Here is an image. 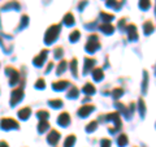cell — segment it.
Returning <instances> with one entry per match:
<instances>
[{
  "label": "cell",
  "mask_w": 156,
  "mask_h": 147,
  "mask_svg": "<svg viewBox=\"0 0 156 147\" xmlns=\"http://www.w3.org/2000/svg\"><path fill=\"white\" fill-rule=\"evenodd\" d=\"M0 147H8V145L4 141H2V142H0Z\"/></svg>",
  "instance_id": "6"
},
{
  "label": "cell",
  "mask_w": 156,
  "mask_h": 147,
  "mask_svg": "<svg viewBox=\"0 0 156 147\" xmlns=\"http://www.w3.org/2000/svg\"><path fill=\"white\" fill-rule=\"evenodd\" d=\"M21 98H22V90H14L12 92V100H11L12 106H14V103H18Z\"/></svg>",
  "instance_id": "3"
},
{
  "label": "cell",
  "mask_w": 156,
  "mask_h": 147,
  "mask_svg": "<svg viewBox=\"0 0 156 147\" xmlns=\"http://www.w3.org/2000/svg\"><path fill=\"white\" fill-rule=\"evenodd\" d=\"M5 72H7V74H8V76H11V85H14V83L17 82V80H18L17 70H14L13 68H7Z\"/></svg>",
  "instance_id": "2"
},
{
  "label": "cell",
  "mask_w": 156,
  "mask_h": 147,
  "mask_svg": "<svg viewBox=\"0 0 156 147\" xmlns=\"http://www.w3.org/2000/svg\"><path fill=\"white\" fill-rule=\"evenodd\" d=\"M2 128L3 129H14V128H18V124L17 121H14L13 119H3L2 120Z\"/></svg>",
  "instance_id": "1"
},
{
  "label": "cell",
  "mask_w": 156,
  "mask_h": 147,
  "mask_svg": "<svg viewBox=\"0 0 156 147\" xmlns=\"http://www.w3.org/2000/svg\"><path fill=\"white\" fill-rule=\"evenodd\" d=\"M56 139H58V133H56V131H52L50 138H48V141H50V143H55Z\"/></svg>",
  "instance_id": "5"
},
{
  "label": "cell",
  "mask_w": 156,
  "mask_h": 147,
  "mask_svg": "<svg viewBox=\"0 0 156 147\" xmlns=\"http://www.w3.org/2000/svg\"><path fill=\"white\" fill-rule=\"evenodd\" d=\"M29 113H30V109H29V108H23V109H21L18 112V115H20L21 119H26V117L29 116Z\"/></svg>",
  "instance_id": "4"
}]
</instances>
